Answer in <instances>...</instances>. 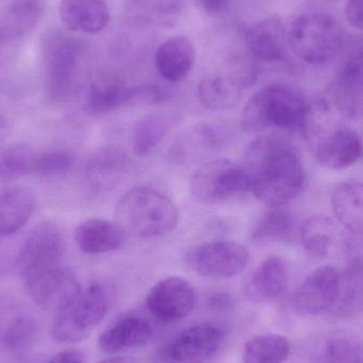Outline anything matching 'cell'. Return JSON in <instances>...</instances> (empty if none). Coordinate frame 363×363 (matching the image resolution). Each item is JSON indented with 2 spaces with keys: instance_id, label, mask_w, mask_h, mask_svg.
I'll return each mask as SVG.
<instances>
[{
  "instance_id": "cell-1",
  "label": "cell",
  "mask_w": 363,
  "mask_h": 363,
  "mask_svg": "<svg viewBox=\"0 0 363 363\" xmlns=\"http://www.w3.org/2000/svg\"><path fill=\"white\" fill-rule=\"evenodd\" d=\"M249 192L262 204L279 208L300 196L306 172L298 149L278 135L256 138L247 147L242 164Z\"/></svg>"
},
{
  "instance_id": "cell-2",
  "label": "cell",
  "mask_w": 363,
  "mask_h": 363,
  "mask_svg": "<svg viewBox=\"0 0 363 363\" xmlns=\"http://www.w3.org/2000/svg\"><path fill=\"white\" fill-rule=\"evenodd\" d=\"M313 102L293 87L272 84L256 91L243 108L241 125L247 132L272 128L286 131L304 129Z\"/></svg>"
},
{
  "instance_id": "cell-3",
  "label": "cell",
  "mask_w": 363,
  "mask_h": 363,
  "mask_svg": "<svg viewBox=\"0 0 363 363\" xmlns=\"http://www.w3.org/2000/svg\"><path fill=\"white\" fill-rule=\"evenodd\" d=\"M179 221L175 203L147 186L126 192L115 207V223L124 235L134 238H155L170 234Z\"/></svg>"
},
{
  "instance_id": "cell-4",
  "label": "cell",
  "mask_w": 363,
  "mask_h": 363,
  "mask_svg": "<svg viewBox=\"0 0 363 363\" xmlns=\"http://www.w3.org/2000/svg\"><path fill=\"white\" fill-rule=\"evenodd\" d=\"M85 48L83 40L58 30L43 38L45 81L53 101H67L76 93Z\"/></svg>"
},
{
  "instance_id": "cell-5",
  "label": "cell",
  "mask_w": 363,
  "mask_h": 363,
  "mask_svg": "<svg viewBox=\"0 0 363 363\" xmlns=\"http://www.w3.org/2000/svg\"><path fill=\"white\" fill-rule=\"evenodd\" d=\"M287 42L302 61L311 65H324L340 51L342 30L338 21L327 13H307L292 23Z\"/></svg>"
},
{
  "instance_id": "cell-6",
  "label": "cell",
  "mask_w": 363,
  "mask_h": 363,
  "mask_svg": "<svg viewBox=\"0 0 363 363\" xmlns=\"http://www.w3.org/2000/svg\"><path fill=\"white\" fill-rule=\"evenodd\" d=\"M109 307L110 298L106 287L97 281L91 284L68 308L57 313L51 328L53 339L61 343L83 340L104 319Z\"/></svg>"
},
{
  "instance_id": "cell-7",
  "label": "cell",
  "mask_w": 363,
  "mask_h": 363,
  "mask_svg": "<svg viewBox=\"0 0 363 363\" xmlns=\"http://www.w3.org/2000/svg\"><path fill=\"white\" fill-rule=\"evenodd\" d=\"M189 188L200 204L217 205L249 192V181L242 165L227 159H215L194 170Z\"/></svg>"
},
{
  "instance_id": "cell-8",
  "label": "cell",
  "mask_w": 363,
  "mask_h": 363,
  "mask_svg": "<svg viewBox=\"0 0 363 363\" xmlns=\"http://www.w3.org/2000/svg\"><path fill=\"white\" fill-rule=\"evenodd\" d=\"M21 277L32 300L49 313L65 311L81 292L74 273L61 264L27 271L21 273Z\"/></svg>"
},
{
  "instance_id": "cell-9",
  "label": "cell",
  "mask_w": 363,
  "mask_h": 363,
  "mask_svg": "<svg viewBox=\"0 0 363 363\" xmlns=\"http://www.w3.org/2000/svg\"><path fill=\"white\" fill-rule=\"evenodd\" d=\"M309 143L318 163L326 169H347L362 157V136L353 128L338 123L320 130Z\"/></svg>"
},
{
  "instance_id": "cell-10",
  "label": "cell",
  "mask_w": 363,
  "mask_h": 363,
  "mask_svg": "<svg viewBox=\"0 0 363 363\" xmlns=\"http://www.w3.org/2000/svg\"><path fill=\"white\" fill-rule=\"evenodd\" d=\"M195 272L213 279H232L243 272L249 262V252L236 241H213L195 247L190 254Z\"/></svg>"
},
{
  "instance_id": "cell-11",
  "label": "cell",
  "mask_w": 363,
  "mask_h": 363,
  "mask_svg": "<svg viewBox=\"0 0 363 363\" xmlns=\"http://www.w3.org/2000/svg\"><path fill=\"white\" fill-rule=\"evenodd\" d=\"M196 298L195 288L189 281L170 277L149 290L146 306L156 319L170 323L189 315L195 307Z\"/></svg>"
},
{
  "instance_id": "cell-12",
  "label": "cell",
  "mask_w": 363,
  "mask_h": 363,
  "mask_svg": "<svg viewBox=\"0 0 363 363\" xmlns=\"http://www.w3.org/2000/svg\"><path fill=\"white\" fill-rule=\"evenodd\" d=\"M65 250V239L60 226L43 221L32 228L18 254L21 273L59 266Z\"/></svg>"
},
{
  "instance_id": "cell-13",
  "label": "cell",
  "mask_w": 363,
  "mask_h": 363,
  "mask_svg": "<svg viewBox=\"0 0 363 363\" xmlns=\"http://www.w3.org/2000/svg\"><path fill=\"white\" fill-rule=\"evenodd\" d=\"M341 272L334 266H322L298 286L293 306L305 315H318L334 307L340 291Z\"/></svg>"
},
{
  "instance_id": "cell-14",
  "label": "cell",
  "mask_w": 363,
  "mask_h": 363,
  "mask_svg": "<svg viewBox=\"0 0 363 363\" xmlns=\"http://www.w3.org/2000/svg\"><path fill=\"white\" fill-rule=\"evenodd\" d=\"M255 80V72L247 68L207 74L198 84V100L208 110H229L241 101L245 89Z\"/></svg>"
},
{
  "instance_id": "cell-15",
  "label": "cell",
  "mask_w": 363,
  "mask_h": 363,
  "mask_svg": "<svg viewBox=\"0 0 363 363\" xmlns=\"http://www.w3.org/2000/svg\"><path fill=\"white\" fill-rule=\"evenodd\" d=\"M223 338V332L215 324H197L177 336L166 356L170 362L202 363L217 353Z\"/></svg>"
},
{
  "instance_id": "cell-16",
  "label": "cell",
  "mask_w": 363,
  "mask_h": 363,
  "mask_svg": "<svg viewBox=\"0 0 363 363\" xmlns=\"http://www.w3.org/2000/svg\"><path fill=\"white\" fill-rule=\"evenodd\" d=\"M140 102L142 85H129L113 77L98 76L91 83L85 106L90 114L102 115Z\"/></svg>"
},
{
  "instance_id": "cell-17",
  "label": "cell",
  "mask_w": 363,
  "mask_h": 363,
  "mask_svg": "<svg viewBox=\"0 0 363 363\" xmlns=\"http://www.w3.org/2000/svg\"><path fill=\"white\" fill-rule=\"evenodd\" d=\"M245 42L249 52L262 62H283L287 59V34L278 16H269L247 29Z\"/></svg>"
},
{
  "instance_id": "cell-18",
  "label": "cell",
  "mask_w": 363,
  "mask_h": 363,
  "mask_svg": "<svg viewBox=\"0 0 363 363\" xmlns=\"http://www.w3.org/2000/svg\"><path fill=\"white\" fill-rule=\"evenodd\" d=\"M332 104L337 112L355 119L362 110V53L358 50L339 72L332 89Z\"/></svg>"
},
{
  "instance_id": "cell-19",
  "label": "cell",
  "mask_w": 363,
  "mask_h": 363,
  "mask_svg": "<svg viewBox=\"0 0 363 363\" xmlns=\"http://www.w3.org/2000/svg\"><path fill=\"white\" fill-rule=\"evenodd\" d=\"M289 281V267L285 258L271 255L257 267L246 285L251 301L273 302L285 294Z\"/></svg>"
},
{
  "instance_id": "cell-20",
  "label": "cell",
  "mask_w": 363,
  "mask_h": 363,
  "mask_svg": "<svg viewBox=\"0 0 363 363\" xmlns=\"http://www.w3.org/2000/svg\"><path fill=\"white\" fill-rule=\"evenodd\" d=\"M195 47L187 36L168 38L158 47L155 65L164 80L177 83L187 78L195 63Z\"/></svg>"
},
{
  "instance_id": "cell-21",
  "label": "cell",
  "mask_w": 363,
  "mask_h": 363,
  "mask_svg": "<svg viewBox=\"0 0 363 363\" xmlns=\"http://www.w3.org/2000/svg\"><path fill=\"white\" fill-rule=\"evenodd\" d=\"M153 337V328L146 319L128 315L115 322L98 338L100 351L117 354L126 350L144 347Z\"/></svg>"
},
{
  "instance_id": "cell-22",
  "label": "cell",
  "mask_w": 363,
  "mask_h": 363,
  "mask_svg": "<svg viewBox=\"0 0 363 363\" xmlns=\"http://www.w3.org/2000/svg\"><path fill=\"white\" fill-rule=\"evenodd\" d=\"M59 15L70 31L79 33H98L110 21V11L104 0H62Z\"/></svg>"
},
{
  "instance_id": "cell-23",
  "label": "cell",
  "mask_w": 363,
  "mask_h": 363,
  "mask_svg": "<svg viewBox=\"0 0 363 363\" xmlns=\"http://www.w3.org/2000/svg\"><path fill=\"white\" fill-rule=\"evenodd\" d=\"M130 161L123 151L102 148L94 152L85 164V177L94 190L114 188L129 169Z\"/></svg>"
},
{
  "instance_id": "cell-24",
  "label": "cell",
  "mask_w": 363,
  "mask_h": 363,
  "mask_svg": "<svg viewBox=\"0 0 363 363\" xmlns=\"http://www.w3.org/2000/svg\"><path fill=\"white\" fill-rule=\"evenodd\" d=\"M77 247L87 254H104L119 249L125 235L115 222L104 219L85 220L74 233Z\"/></svg>"
},
{
  "instance_id": "cell-25",
  "label": "cell",
  "mask_w": 363,
  "mask_h": 363,
  "mask_svg": "<svg viewBox=\"0 0 363 363\" xmlns=\"http://www.w3.org/2000/svg\"><path fill=\"white\" fill-rule=\"evenodd\" d=\"M36 199L26 187H13L0 192V236L21 230L31 217Z\"/></svg>"
},
{
  "instance_id": "cell-26",
  "label": "cell",
  "mask_w": 363,
  "mask_h": 363,
  "mask_svg": "<svg viewBox=\"0 0 363 363\" xmlns=\"http://www.w3.org/2000/svg\"><path fill=\"white\" fill-rule=\"evenodd\" d=\"M362 185L359 182L339 184L332 194V211L339 223L352 235L362 236Z\"/></svg>"
},
{
  "instance_id": "cell-27",
  "label": "cell",
  "mask_w": 363,
  "mask_h": 363,
  "mask_svg": "<svg viewBox=\"0 0 363 363\" xmlns=\"http://www.w3.org/2000/svg\"><path fill=\"white\" fill-rule=\"evenodd\" d=\"M42 13L40 0H17L0 16V40L23 38L34 29Z\"/></svg>"
},
{
  "instance_id": "cell-28",
  "label": "cell",
  "mask_w": 363,
  "mask_h": 363,
  "mask_svg": "<svg viewBox=\"0 0 363 363\" xmlns=\"http://www.w3.org/2000/svg\"><path fill=\"white\" fill-rule=\"evenodd\" d=\"M338 236V228L327 216H313L303 224L300 239L305 253L311 259H324L330 255Z\"/></svg>"
},
{
  "instance_id": "cell-29",
  "label": "cell",
  "mask_w": 363,
  "mask_h": 363,
  "mask_svg": "<svg viewBox=\"0 0 363 363\" xmlns=\"http://www.w3.org/2000/svg\"><path fill=\"white\" fill-rule=\"evenodd\" d=\"M362 258H353L345 272L341 273L340 291L332 311L336 318L353 317L362 311Z\"/></svg>"
},
{
  "instance_id": "cell-30",
  "label": "cell",
  "mask_w": 363,
  "mask_h": 363,
  "mask_svg": "<svg viewBox=\"0 0 363 363\" xmlns=\"http://www.w3.org/2000/svg\"><path fill=\"white\" fill-rule=\"evenodd\" d=\"M296 234V221L288 211L271 208L256 222L251 239L256 243L290 242Z\"/></svg>"
},
{
  "instance_id": "cell-31",
  "label": "cell",
  "mask_w": 363,
  "mask_h": 363,
  "mask_svg": "<svg viewBox=\"0 0 363 363\" xmlns=\"http://www.w3.org/2000/svg\"><path fill=\"white\" fill-rule=\"evenodd\" d=\"M291 352V345L281 335L266 334L247 341L243 354L244 363H283Z\"/></svg>"
},
{
  "instance_id": "cell-32",
  "label": "cell",
  "mask_w": 363,
  "mask_h": 363,
  "mask_svg": "<svg viewBox=\"0 0 363 363\" xmlns=\"http://www.w3.org/2000/svg\"><path fill=\"white\" fill-rule=\"evenodd\" d=\"M174 125V118L168 115H151L142 119L134 132V151L139 157L148 155L166 138Z\"/></svg>"
},
{
  "instance_id": "cell-33",
  "label": "cell",
  "mask_w": 363,
  "mask_h": 363,
  "mask_svg": "<svg viewBox=\"0 0 363 363\" xmlns=\"http://www.w3.org/2000/svg\"><path fill=\"white\" fill-rule=\"evenodd\" d=\"M36 152L27 145H13L0 151V183L34 174Z\"/></svg>"
},
{
  "instance_id": "cell-34",
  "label": "cell",
  "mask_w": 363,
  "mask_h": 363,
  "mask_svg": "<svg viewBox=\"0 0 363 363\" xmlns=\"http://www.w3.org/2000/svg\"><path fill=\"white\" fill-rule=\"evenodd\" d=\"M362 345L347 333L330 335L318 363H362Z\"/></svg>"
},
{
  "instance_id": "cell-35",
  "label": "cell",
  "mask_w": 363,
  "mask_h": 363,
  "mask_svg": "<svg viewBox=\"0 0 363 363\" xmlns=\"http://www.w3.org/2000/svg\"><path fill=\"white\" fill-rule=\"evenodd\" d=\"M36 322L29 315L14 318L4 330V345L12 351L26 349L36 338Z\"/></svg>"
},
{
  "instance_id": "cell-36",
  "label": "cell",
  "mask_w": 363,
  "mask_h": 363,
  "mask_svg": "<svg viewBox=\"0 0 363 363\" xmlns=\"http://www.w3.org/2000/svg\"><path fill=\"white\" fill-rule=\"evenodd\" d=\"M72 153L65 150H48L36 152L34 174L42 177H59L67 174L74 165Z\"/></svg>"
},
{
  "instance_id": "cell-37",
  "label": "cell",
  "mask_w": 363,
  "mask_h": 363,
  "mask_svg": "<svg viewBox=\"0 0 363 363\" xmlns=\"http://www.w3.org/2000/svg\"><path fill=\"white\" fill-rule=\"evenodd\" d=\"M146 11L147 16L160 26L168 27L177 23L181 12L180 0H134Z\"/></svg>"
},
{
  "instance_id": "cell-38",
  "label": "cell",
  "mask_w": 363,
  "mask_h": 363,
  "mask_svg": "<svg viewBox=\"0 0 363 363\" xmlns=\"http://www.w3.org/2000/svg\"><path fill=\"white\" fill-rule=\"evenodd\" d=\"M345 17L352 27L362 30V0H349L345 6Z\"/></svg>"
},
{
  "instance_id": "cell-39",
  "label": "cell",
  "mask_w": 363,
  "mask_h": 363,
  "mask_svg": "<svg viewBox=\"0 0 363 363\" xmlns=\"http://www.w3.org/2000/svg\"><path fill=\"white\" fill-rule=\"evenodd\" d=\"M85 362V355L79 350L70 349L60 352L57 355L45 363H83Z\"/></svg>"
},
{
  "instance_id": "cell-40",
  "label": "cell",
  "mask_w": 363,
  "mask_h": 363,
  "mask_svg": "<svg viewBox=\"0 0 363 363\" xmlns=\"http://www.w3.org/2000/svg\"><path fill=\"white\" fill-rule=\"evenodd\" d=\"M200 6L208 13H219L225 8L228 0H196Z\"/></svg>"
},
{
  "instance_id": "cell-41",
  "label": "cell",
  "mask_w": 363,
  "mask_h": 363,
  "mask_svg": "<svg viewBox=\"0 0 363 363\" xmlns=\"http://www.w3.org/2000/svg\"><path fill=\"white\" fill-rule=\"evenodd\" d=\"M9 129H10V121L8 115L0 110V142L8 135Z\"/></svg>"
},
{
  "instance_id": "cell-42",
  "label": "cell",
  "mask_w": 363,
  "mask_h": 363,
  "mask_svg": "<svg viewBox=\"0 0 363 363\" xmlns=\"http://www.w3.org/2000/svg\"><path fill=\"white\" fill-rule=\"evenodd\" d=\"M97 363H131L128 358L125 357H111L107 358V359L102 360V362Z\"/></svg>"
},
{
  "instance_id": "cell-43",
  "label": "cell",
  "mask_w": 363,
  "mask_h": 363,
  "mask_svg": "<svg viewBox=\"0 0 363 363\" xmlns=\"http://www.w3.org/2000/svg\"><path fill=\"white\" fill-rule=\"evenodd\" d=\"M172 363H179V362H172Z\"/></svg>"
}]
</instances>
